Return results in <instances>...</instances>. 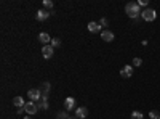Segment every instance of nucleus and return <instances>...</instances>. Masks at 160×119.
I'll list each match as a JSON object with an SVG mask.
<instances>
[{"label":"nucleus","mask_w":160,"mask_h":119,"mask_svg":"<svg viewBox=\"0 0 160 119\" xmlns=\"http://www.w3.org/2000/svg\"><path fill=\"white\" fill-rule=\"evenodd\" d=\"M58 119H69V114L66 111H61V113H58Z\"/></svg>","instance_id":"6ab92c4d"},{"label":"nucleus","mask_w":160,"mask_h":119,"mask_svg":"<svg viewBox=\"0 0 160 119\" xmlns=\"http://www.w3.org/2000/svg\"><path fill=\"white\" fill-rule=\"evenodd\" d=\"M50 82H43V84L40 85V94H42V98H48V94H50Z\"/></svg>","instance_id":"423d86ee"},{"label":"nucleus","mask_w":160,"mask_h":119,"mask_svg":"<svg viewBox=\"0 0 160 119\" xmlns=\"http://www.w3.org/2000/svg\"><path fill=\"white\" fill-rule=\"evenodd\" d=\"M75 116H77L79 119H85V117L88 116V109H87L85 106H80V108L75 109Z\"/></svg>","instance_id":"6e6552de"},{"label":"nucleus","mask_w":160,"mask_h":119,"mask_svg":"<svg viewBox=\"0 0 160 119\" xmlns=\"http://www.w3.org/2000/svg\"><path fill=\"white\" fill-rule=\"evenodd\" d=\"M101 39H102V40H106V42H112V40H114V32L104 29V31L101 32Z\"/></svg>","instance_id":"1a4fd4ad"},{"label":"nucleus","mask_w":160,"mask_h":119,"mask_svg":"<svg viewBox=\"0 0 160 119\" xmlns=\"http://www.w3.org/2000/svg\"><path fill=\"white\" fill-rule=\"evenodd\" d=\"M88 31L93 32V34H95V32H99V31H101V26H99L96 21H90V23H88Z\"/></svg>","instance_id":"f8f14e48"},{"label":"nucleus","mask_w":160,"mask_h":119,"mask_svg":"<svg viewBox=\"0 0 160 119\" xmlns=\"http://www.w3.org/2000/svg\"><path fill=\"white\" fill-rule=\"evenodd\" d=\"M51 47L54 48V47H58V45H61V39H51Z\"/></svg>","instance_id":"a211bd4d"},{"label":"nucleus","mask_w":160,"mask_h":119,"mask_svg":"<svg viewBox=\"0 0 160 119\" xmlns=\"http://www.w3.org/2000/svg\"><path fill=\"white\" fill-rule=\"evenodd\" d=\"M141 15H143V20L144 21H154L155 18H157V11L152 10V8H147V10H144Z\"/></svg>","instance_id":"7ed1b4c3"},{"label":"nucleus","mask_w":160,"mask_h":119,"mask_svg":"<svg viewBox=\"0 0 160 119\" xmlns=\"http://www.w3.org/2000/svg\"><path fill=\"white\" fill-rule=\"evenodd\" d=\"M43 7H46V8H53V2H51V0H45V2H43Z\"/></svg>","instance_id":"aec40b11"},{"label":"nucleus","mask_w":160,"mask_h":119,"mask_svg":"<svg viewBox=\"0 0 160 119\" xmlns=\"http://www.w3.org/2000/svg\"><path fill=\"white\" fill-rule=\"evenodd\" d=\"M24 119H32V117H31V116H26V117H24Z\"/></svg>","instance_id":"5701e85b"},{"label":"nucleus","mask_w":160,"mask_h":119,"mask_svg":"<svg viewBox=\"0 0 160 119\" xmlns=\"http://www.w3.org/2000/svg\"><path fill=\"white\" fill-rule=\"evenodd\" d=\"M102 26H107V20H106V18H102V20H101V27Z\"/></svg>","instance_id":"4be33fe9"},{"label":"nucleus","mask_w":160,"mask_h":119,"mask_svg":"<svg viewBox=\"0 0 160 119\" xmlns=\"http://www.w3.org/2000/svg\"><path fill=\"white\" fill-rule=\"evenodd\" d=\"M64 106H66V109H72V108L75 106V100H74L72 97L66 98V102H64Z\"/></svg>","instance_id":"4468645a"},{"label":"nucleus","mask_w":160,"mask_h":119,"mask_svg":"<svg viewBox=\"0 0 160 119\" xmlns=\"http://www.w3.org/2000/svg\"><path fill=\"white\" fill-rule=\"evenodd\" d=\"M149 116H150V119H158V117H160V113L157 111V109H152Z\"/></svg>","instance_id":"f3484780"},{"label":"nucleus","mask_w":160,"mask_h":119,"mask_svg":"<svg viewBox=\"0 0 160 119\" xmlns=\"http://www.w3.org/2000/svg\"><path fill=\"white\" fill-rule=\"evenodd\" d=\"M27 97H29L31 102H35L39 103V100H42V94H40V89H31L27 92Z\"/></svg>","instance_id":"f03ea898"},{"label":"nucleus","mask_w":160,"mask_h":119,"mask_svg":"<svg viewBox=\"0 0 160 119\" xmlns=\"http://www.w3.org/2000/svg\"><path fill=\"white\" fill-rule=\"evenodd\" d=\"M69 119H79V117H69Z\"/></svg>","instance_id":"b1692460"},{"label":"nucleus","mask_w":160,"mask_h":119,"mask_svg":"<svg viewBox=\"0 0 160 119\" xmlns=\"http://www.w3.org/2000/svg\"><path fill=\"white\" fill-rule=\"evenodd\" d=\"M37 105H39V109H48V98H42Z\"/></svg>","instance_id":"2eb2a0df"},{"label":"nucleus","mask_w":160,"mask_h":119,"mask_svg":"<svg viewBox=\"0 0 160 119\" xmlns=\"http://www.w3.org/2000/svg\"><path fill=\"white\" fill-rule=\"evenodd\" d=\"M48 16H50V13L46 11V10H39V11H37V15H35L37 21H45Z\"/></svg>","instance_id":"9b49d317"},{"label":"nucleus","mask_w":160,"mask_h":119,"mask_svg":"<svg viewBox=\"0 0 160 119\" xmlns=\"http://www.w3.org/2000/svg\"><path fill=\"white\" fill-rule=\"evenodd\" d=\"M120 76L122 77H125V79H128V77H131V76H133V68H131V66H123V68H122L120 69Z\"/></svg>","instance_id":"0eeeda50"},{"label":"nucleus","mask_w":160,"mask_h":119,"mask_svg":"<svg viewBox=\"0 0 160 119\" xmlns=\"http://www.w3.org/2000/svg\"><path fill=\"white\" fill-rule=\"evenodd\" d=\"M158 119H160V117H158Z\"/></svg>","instance_id":"393cba45"},{"label":"nucleus","mask_w":160,"mask_h":119,"mask_svg":"<svg viewBox=\"0 0 160 119\" xmlns=\"http://www.w3.org/2000/svg\"><path fill=\"white\" fill-rule=\"evenodd\" d=\"M125 11H127V15H128L130 18H138V15L141 13L139 3H138V2H130V3H127Z\"/></svg>","instance_id":"f257e3e1"},{"label":"nucleus","mask_w":160,"mask_h":119,"mask_svg":"<svg viewBox=\"0 0 160 119\" xmlns=\"http://www.w3.org/2000/svg\"><path fill=\"white\" fill-rule=\"evenodd\" d=\"M39 40H40L43 45H50V43H51V37H50L46 32H40V34H39Z\"/></svg>","instance_id":"9d476101"},{"label":"nucleus","mask_w":160,"mask_h":119,"mask_svg":"<svg viewBox=\"0 0 160 119\" xmlns=\"http://www.w3.org/2000/svg\"><path fill=\"white\" fill-rule=\"evenodd\" d=\"M131 119H143V113L141 111H133L131 113Z\"/></svg>","instance_id":"dca6fc26"},{"label":"nucleus","mask_w":160,"mask_h":119,"mask_svg":"<svg viewBox=\"0 0 160 119\" xmlns=\"http://www.w3.org/2000/svg\"><path fill=\"white\" fill-rule=\"evenodd\" d=\"M24 111L27 113V114H35L37 111H39V105H37L35 102H29V103H26L24 105Z\"/></svg>","instance_id":"20e7f679"},{"label":"nucleus","mask_w":160,"mask_h":119,"mask_svg":"<svg viewBox=\"0 0 160 119\" xmlns=\"http://www.w3.org/2000/svg\"><path fill=\"white\" fill-rule=\"evenodd\" d=\"M133 65L135 66H141V65H143V60H141V58H135L133 60Z\"/></svg>","instance_id":"412c9836"},{"label":"nucleus","mask_w":160,"mask_h":119,"mask_svg":"<svg viewBox=\"0 0 160 119\" xmlns=\"http://www.w3.org/2000/svg\"><path fill=\"white\" fill-rule=\"evenodd\" d=\"M53 53H54V48L51 47V45H43V48H42V55H43V58H51L53 57Z\"/></svg>","instance_id":"39448f33"},{"label":"nucleus","mask_w":160,"mask_h":119,"mask_svg":"<svg viewBox=\"0 0 160 119\" xmlns=\"http://www.w3.org/2000/svg\"><path fill=\"white\" fill-rule=\"evenodd\" d=\"M13 105L15 106H18V108H24V100H23V97H15L13 98Z\"/></svg>","instance_id":"ddd939ff"}]
</instances>
